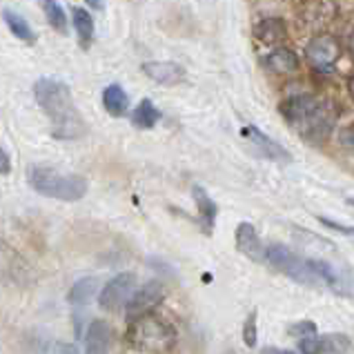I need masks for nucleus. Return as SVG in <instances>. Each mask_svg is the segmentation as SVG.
I'll return each mask as SVG.
<instances>
[{"label":"nucleus","instance_id":"412c9836","mask_svg":"<svg viewBox=\"0 0 354 354\" xmlns=\"http://www.w3.org/2000/svg\"><path fill=\"white\" fill-rule=\"evenodd\" d=\"M103 105L112 116H125L127 107H129V100H127V94L123 92V87L109 85L103 92Z\"/></svg>","mask_w":354,"mask_h":354},{"label":"nucleus","instance_id":"9d476101","mask_svg":"<svg viewBox=\"0 0 354 354\" xmlns=\"http://www.w3.org/2000/svg\"><path fill=\"white\" fill-rule=\"evenodd\" d=\"M165 297V286L163 281H147L145 286H140L134 295L129 297L125 306V315L129 321H134L143 315H149Z\"/></svg>","mask_w":354,"mask_h":354},{"label":"nucleus","instance_id":"393cba45","mask_svg":"<svg viewBox=\"0 0 354 354\" xmlns=\"http://www.w3.org/2000/svg\"><path fill=\"white\" fill-rule=\"evenodd\" d=\"M40 7H43L47 23L52 25L54 29H58L60 34L67 32V14L63 12L58 0H40Z\"/></svg>","mask_w":354,"mask_h":354},{"label":"nucleus","instance_id":"9b49d317","mask_svg":"<svg viewBox=\"0 0 354 354\" xmlns=\"http://www.w3.org/2000/svg\"><path fill=\"white\" fill-rule=\"evenodd\" d=\"M301 354H346L350 350V339L343 335H308L299 339Z\"/></svg>","mask_w":354,"mask_h":354},{"label":"nucleus","instance_id":"423d86ee","mask_svg":"<svg viewBox=\"0 0 354 354\" xmlns=\"http://www.w3.org/2000/svg\"><path fill=\"white\" fill-rule=\"evenodd\" d=\"M36 281L34 268L20 252L9 245L5 239H0V283L18 288H29Z\"/></svg>","mask_w":354,"mask_h":354},{"label":"nucleus","instance_id":"c756f323","mask_svg":"<svg viewBox=\"0 0 354 354\" xmlns=\"http://www.w3.org/2000/svg\"><path fill=\"white\" fill-rule=\"evenodd\" d=\"M12 171V160H9L7 151L0 147V174H9Z\"/></svg>","mask_w":354,"mask_h":354},{"label":"nucleus","instance_id":"f257e3e1","mask_svg":"<svg viewBox=\"0 0 354 354\" xmlns=\"http://www.w3.org/2000/svg\"><path fill=\"white\" fill-rule=\"evenodd\" d=\"M34 96L40 109L52 123V136L60 140H72L85 136L87 125L74 105V98L65 83L54 78H40L34 85Z\"/></svg>","mask_w":354,"mask_h":354},{"label":"nucleus","instance_id":"4be33fe9","mask_svg":"<svg viewBox=\"0 0 354 354\" xmlns=\"http://www.w3.org/2000/svg\"><path fill=\"white\" fill-rule=\"evenodd\" d=\"M96 290H98V281L94 277L80 279L74 283L72 290L67 292V301L72 303V306H85V303L96 295Z\"/></svg>","mask_w":354,"mask_h":354},{"label":"nucleus","instance_id":"39448f33","mask_svg":"<svg viewBox=\"0 0 354 354\" xmlns=\"http://www.w3.org/2000/svg\"><path fill=\"white\" fill-rule=\"evenodd\" d=\"M266 261L272 268L279 270L281 274L290 277L292 281L301 283V286H310V288H323L321 279L317 274L315 266H312V259H303L297 252L288 250L286 245H274L266 248Z\"/></svg>","mask_w":354,"mask_h":354},{"label":"nucleus","instance_id":"c9c22d12","mask_svg":"<svg viewBox=\"0 0 354 354\" xmlns=\"http://www.w3.org/2000/svg\"><path fill=\"white\" fill-rule=\"evenodd\" d=\"M350 205H354V198H352V201H350Z\"/></svg>","mask_w":354,"mask_h":354},{"label":"nucleus","instance_id":"f8f14e48","mask_svg":"<svg viewBox=\"0 0 354 354\" xmlns=\"http://www.w3.org/2000/svg\"><path fill=\"white\" fill-rule=\"evenodd\" d=\"M112 328L103 319H94L89 323L85 335V354H109L112 348Z\"/></svg>","mask_w":354,"mask_h":354},{"label":"nucleus","instance_id":"dca6fc26","mask_svg":"<svg viewBox=\"0 0 354 354\" xmlns=\"http://www.w3.org/2000/svg\"><path fill=\"white\" fill-rule=\"evenodd\" d=\"M272 74H295L299 69V56L288 47H277L263 60Z\"/></svg>","mask_w":354,"mask_h":354},{"label":"nucleus","instance_id":"c85d7f7f","mask_svg":"<svg viewBox=\"0 0 354 354\" xmlns=\"http://www.w3.org/2000/svg\"><path fill=\"white\" fill-rule=\"evenodd\" d=\"M54 354H78V348L74 346V343L58 341V343H54Z\"/></svg>","mask_w":354,"mask_h":354},{"label":"nucleus","instance_id":"473e14b6","mask_svg":"<svg viewBox=\"0 0 354 354\" xmlns=\"http://www.w3.org/2000/svg\"><path fill=\"white\" fill-rule=\"evenodd\" d=\"M350 52L354 56V29H352V34H350Z\"/></svg>","mask_w":354,"mask_h":354},{"label":"nucleus","instance_id":"0eeeda50","mask_svg":"<svg viewBox=\"0 0 354 354\" xmlns=\"http://www.w3.org/2000/svg\"><path fill=\"white\" fill-rule=\"evenodd\" d=\"M341 58V43L332 34H317L306 45V60L312 69L323 74L335 72L337 60Z\"/></svg>","mask_w":354,"mask_h":354},{"label":"nucleus","instance_id":"ddd939ff","mask_svg":"<svg viewBox=\"0 0 354 354\" xmlns=\"http://www.w3.org/2000/svg\"><path fill=\"white\" fill-rule=\"evenodd\" d=\"M236 248L243 257L252 261H266V245L252 223H241L236 227Z\"/></svg>","mask_w":354,"mask_h":354},{"label":"nucleus","instance_id":"b1692460","mask_svg":"<svg viewBox=\"0 0 354 354\" xmlns=\"http://www.w3.org/2000/svg\"><path fill=\"white\" fill-rule=\"evenodd\" d=\"M5 23L9 27V32H12L18 40H23V43H34V40H36L34 29L29 27V23L20 14L9 12V9H7V12H5Z\"/></svg>","mask_w":354,"mask_h":354},{"label":"nucleus","instance_id":"7c9ffc66","mask_svg":"<svg viewBox=\"0 0 354 354\" xmlns=\"http://www.w3.org/2000/svg\"><path fill=\"white\" fill-rule=\"evenodd\" d=\"M85 3H87L89 7H94V9H100V7H103V3H100V0H85Z\"/></svg>","mask_w":354,"mask_h":354},{"label":"nucleus","instance_id":"4468645a","mask_svg":"<svg viewBox=\"0 0 354 354\" xmlns=\"http://www.w3.org/2000/svg\"><path fill=\"white\" fill-rule=\"evenodd\" d=\"M143 74L158 85H176L185 78V69L178 63H158V60H149V63H143Z\"/></svg>","mask_w":354,"mask_h":354},{"label":"nucleus","instance_id":"6ab92c4d","mask_svg":"<svg viewBox=\"0 0 354 354\" xmlns=\"http://www.w3.org/2000/svg\"><path fill=\"white\" fill-rule=\"evenodd\" d=\"M192 194H194V201H196V207H198V216L203 221V227L209 234L212 227H214V221H216V214H218V207L216 203L207 196V192L203 187H194L192 189Z\"/></svg>","mask_w":354,"mask_h":354},{"label":"nucleus","instance_id":"2eb2a0df","mask_svg":"<svg viewBox=\"0 0 354 354\" xmlns=\"http://www.w3.org/2000/svg\"><path fill=\"white\" fill-rule=\"evenodd\" d=\"M254 36L263 45H281L288 38V25L281 18H263L254 27Z\"/></svg>","mask_w":354,"mask_h":354},{"label":"nucleus","instance_id":"7ed1b4c3","mask_svg":"<svg viewBox=\"0 0 354 354\" xmlns=\"http://www.w3.org/2000/svg\"><path fill=\"white\" fill-rule=\"evenodd\" d=\"M127 341L131 348L145 354H169L176 348L178 335L176 328L169 321L154 317V315H143L131 321L127 330Z\"/></svg>","mask_w":354,"mask_h":354},{"label":"nucleus","instance_id":"cd10ccee","mask_svg":"<svg viewBox=\"0 0 354 354\" xmlns=\"http://www.w3.org/2000/svg\"><path fill=\"white\" fill-rule=\"evenodd\" d=\"M319 221L326 227H330V230H337V232H341V234H346V236H350V239H354V227H350V225H343V223H337V221H332V218H326V216H319Z\"/></svg>","mask_w":354,"mask_h":354},{"label":"nucleus","instance_id":"6e6552de","mask_svg":"<svg viewBox=\"0 0 354 354\" xmlns=\"http://www.w3.org/2000/svg\"><path fill=\"white\" fill-rule=\"evenodd\" d=\"M312 266H315L323 288L332 290L339 297L354 299V270L350 266H337V263L321 259H312Z\"/></svg>","mask_w":354,"mask_h":354},{"label":"nucleus","instance_id":"1a4fd4ad","mask_svg":"<svg viewBox=\"0 0 354 354\" xmlns=\"http://www.w3.org/2000/svg\"><path fill=\"white\" fill-rule=\"evenodd\" d=\"M136 292V274L131 272H123V274H116L112 281H107L103 290L98 295V303L103 310L116 312L123 306H127L129 297Z\"/></svg>","mask_w":354,"mask_h":354},{"label":"nucleus","instance_id":"a211bd4d","mask_svg":"<svg viewBox=\"0 0 354 354\" xmlns=\"http://www.w3.org/2000/svg\"><path fill=\"white\" fill-rule=\"evenodd\" d=\"M330 5L332 3H328V0H315V3H308L306 9L301 12V16H306V25H310L312 29H317V32L326 27L332 20V16H335V12H337V7L328 9V12H326V7H330Z\"/></svg>","mask_w":354,"mask_h":354},{"label":"nucleus","instance_id":"aec40b11","mask_svg":"<svg viewBox=\"0 0 354 354\" xmlns=\"http://www.w3.org/2000/svg\"><path fill=\"white\" fill-rule=\"evenodd\" d=\"M72 20H74V29L78 34L80 45L87 49V45L94 40V18L92 14L87 12L83 7H74L72 9Z\"/></svg>","mask_w":354,"mask_h":354},{"label":"nucleus","instance_id":"2f4dec72","mask_svg":"<svg viewBox=\"0 0 354 354\" xmlns=\"http://www.w3.org/2000/svg\"><path fill=\"white\" fill-rule=\"evenodd\" d=\"M348 92H350V96H352V100H354V76L348 80Z\"/></svg>","mask_w":354,"mask_h":354},{"label":"nucleus","instance_id":"f704fd0d","mask_svg":"<svg viewBox=\"0 0 354 354\" xmlns=\"http://www.w3.org/2000/svg\"><path fill=\"white\" fill-rule=\"evenodd\" d=\"M223 354H236L234 350H227V352H223Z\"/></svg>","mask_w":354,"mask_h":354},{"label":"nucleus","instance_id":"72a5a7b5","mask_svg":"<svg viewBox=\"0 0 354 354\" xmlns=\"http://www.w3.org/2000/svg\"><path fill=\"white\" fill-rule=\"evenodd\" d=\"M274 354H295V352H290V350H279V352H274Z\"/></svg>","mask_w":354,"mask_h":354},{"label":"nucleus","instance_id":"20e7f679","mask_svg":"<svg viewBox=\"0 0 354 354\" xmlns=\"http://www.w3.org/2000/svg\"><path fill=\"white\" fill-rule=\"evenodd\" d=\"M27 180L38 194L49 196V198H58V201H67V203H74L80 201L87 194V180L78 174H60V171L45 167V165H34L27 171Z\"/></svg>","mask_w":354,"mask_h":354},{"label":"nucleus","instance_id":"f3484780","mask_svg":"<svg viewBox=\"0 0 354 354\" xmlns=\"http://www.w3.org/2000/svg\"><path fill=\"white\" fill-rule=\"evenodd\" d=\"M245 134H248V138L252 140V143H257V145L261 147V151H263V154H266L268 158L279 160V163H288V160H292L288 151L283 149V147L277 143V140L268 138L259 127H248V129H245Z\"/></svg>","mask_w":354,"mask_h":354},{"label":"nucleus","instance_id":"a878e982","mask_svg":"<svg viewBox=\"0 0 354 354\" xmlns=\"http://www.w3.org/2000/svg\"><path fill=\"white\" fill-rule=\"evenodd\" d=\"M257 312H252L248 317L245 326H243V341H245L248 348H254L257 346Z\"/></svg>","mask_w":354,"mask_h":354},{"label":"nucleus","instance_id":"bb28decb","mask_svg":"<svg viewBox=\"0 0 354 354\" xmlns=\"http://www.w3.org/2000/svg\"><path fill=\"white\" fill-rule=\"evenodd\" d=\"M290 335H297L299 339L308 337V335H317V326L312 321H301V323H297V326L290 328Z\"/></svg>","mask_w":354,"mask_h":354},{"label":"nucleus","instance_id":"5701e85b","mask_svg":"<svg viewBox=\"0 0 354 354\" xmlns=\"http://www.w3.org/2000/svg\"><path fill=\"white\" fill-rule=\"evenodd\" d=\"M160 118V112L154 107L149 98L140 100L138 107L134 109V114H131V123H134L138 129H151Z\"/></svg>","mask_w":354,"mask_h":354},{"label":"nucleus","instance_id":"f03ea898","mask_svg":"<svg viewBox=\"0 0 354 354\" xmlns=\"http://www.w3.org/2000/svg\"><path fill=\"white\" fill-rule=\"evenodd\" d=\"M281 114L286 118V123L290 127H295L299 131V136L308 143H323L328 140L337 123V112L335 107L326 100H321L317 96L301 94L292 96L288 100H283Z\"/></svg>","mask_w":354,"mask_h":354}]
</instances>
